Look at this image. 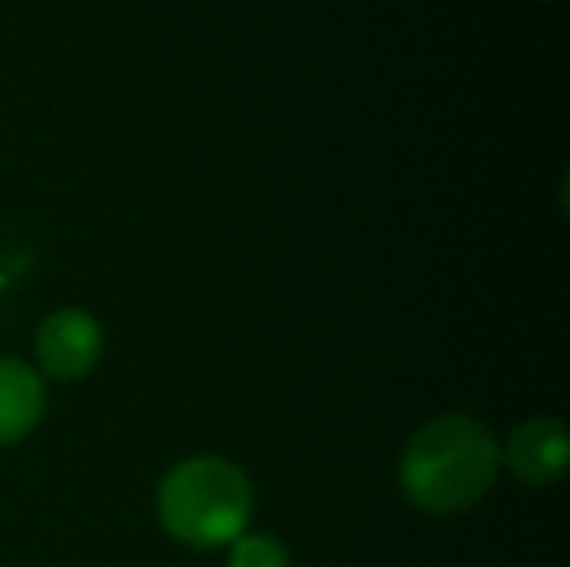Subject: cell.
<instances>
[{
	"label": "cell",
	"instance_id": "obj_5",
	"mask_svg": "<svg viewBox=\"0 0 570 567\" xmlns=\"http://www.w3.org/2000/svg\"><path fill=\"white\" fill-rule=\"evenodd\" d=\"M47 391L40 374L13 358H0V448L27 438L43 418Z\"/></svg>",
	"mask_w": 570,
	"mask_h": 567
},
{
	"label": "cell",
	"instance_id": "obj_1",
	"mask_svg": "<svg viewBox=\"0 0 570 567\" xmlns=\"http://www.w3.org/2000/svg\"><path fill=\"white\" fill-rule=\"evenodd\" d=\"M498 468L494 434L468 414H444L411 438L397 478L414 508L448 518L474 508L494 488Z\"/></svg>",
	"mask_w": 570,
	"mask_h": 567
},
{
	"label": "cell",
	"instance_id": "obj_6",
	"mask_svg": "<svg viewBox=\"0 0 570 567\" xmlns=\"http://www.w3.org/2000/svg\"><path fill=\"white\" fill-rule=\"evenodd\" d=\"M227 567H291V555L271 535H240L230 545Z\"/></svg>",
	"mask_w": 570,
	"mask_h": 567
},
{
	"label": "cell",
	"instance_id": "obj_2",
	"mask_svg": "<svg viewBox=\"0 0 570 567\" xmlns=\"http://www.w3.org/2000/svg\"><path fill=\"white\" fill-rule=\"evenodd\" d=\"M250 511L254 488L247 475L224 458H190L177 465L157 491L164 531L197 551L230 548L247 535Z\"/></svg>",
	"mask_w": 570,
	"mask_h": 567
},
{
	"label": "cell",
	"instance_id": "obj_3",
	"mask_svg": "<svg viewBox=\"0 0 570 567\" xmlns=\"http://www.w3.org/2000/svg\"><path fill=\"white\" fill-rule=\"evenodd\" d=\"M37 364L53 381L87 378L104 354V331L94 314L67 307L43 317L33 338Z\"/></svg>",
	"mask_w": 570,
	"mask_h": 567
},
{
	"label": "cell",
	"instance_id": "obj_4",
	"mask_svg": "<svg viewBox=\"0 0 570 567\" xmlns=\"http://www.w3.org/2000/svg\"><path fill=\"white\" fill-rule=\"evenodd\" d=\"M570 461L568 431L554 418H531L514 428L501 448V465L528 488H548L564 478Z\"/></svg>",
	"mask_w": 570,
	"mask_h": 567
}]
</instances>
